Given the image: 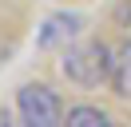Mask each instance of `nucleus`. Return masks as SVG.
<instances>
[{
  "instance_id": "nucleus-6",
  "label": "nucleus",
  "mask_w": 131,
  "mask_h": 127,
  "mask_svg": "<svg viewBox=\"0 0 131 127\" xmlns=\"http://www.w3.org/2000/svg\"><path fill=\"white\" fill-rule=\"evenodd\" d=\"M0 123H8V111H0Z\"/></svg>"
},
{
  "instance_id": "nucleus-1",
  "label": "nucleus",
  "mask_w": 131,
  "mask_h": 127,
  "mask_svg": "<svg viewBox=\"0 0 131 127\" xmlns=\"http://www.w3.org/2000/svg\"><path fill=\"white\" fill-rule=\"evenodd\" d=\"M60 71H64L75 87H99L111 76V48L99 44V40H83V44H75V48L64 52Z\"/></svg>"
},
{
  "instance_id": "nucleus-2",
  "label": "nucleus",
  "mask_w": 131,
  "mask_h": 127,
  "mask_svg": "<svg viewBox=\"0 0 131 127\" xmlns=\"http://www.w3.org/2000/svg\"><path fill=\"white\" fill-rule=\"evenodd\" d=\"M16 111L32 127H56L64 119V103H60V95L48 83H24L16 91Z\"/></svg>"
},
{
  "instance_id": "nucleus-5",
  "label": "nucleus",
  "mask_w": 131,
  "mask_h": 127,
  "mask_svg": "<svg viewBox=\"0 0 131 127\" xmlns=\"http://www.w3.org/2000/svg\"><path fill=\"white\" fill-rule=\"evenodd\" d=\"M64 123H72V127H107V123H111V115H107L103 107L80 103V107H68V111H64Z\"/></svg>"
},
{
  "instance_id": "nucleus-3",
  "label": "nucleus",
  "mask_w": 131,
  "mask_h": 127,
  "mask_svg": "<svg viewBox=\"0 0 131 127\" xmlns=\"http://www.w3.org/2000/svg\"><path fill=\"white\" fill-rule=\"evenodd\" d=\"M107 83H111V91L119 99H131V40L127 36L111 48V76H107Z\"/></svg>"
},
{
  "instance_id": "nucleus-4",
  "label": "nucleus",
  "mask_w": 131,
  "mask_h": 127,
  "mask_svg": "<svg viewBox=\"0 0 131 127\" xmlns=\"http://www.w3.org/2000/svg\"><path fill=\"white\" fill-rule=\"evenodd\" d=\"M75 32H80V16L60 12V16H52V20H44V28H40V36H36V44H40V48H56V44H64V40H72Z\"/></svg>"
}]
</instances>
